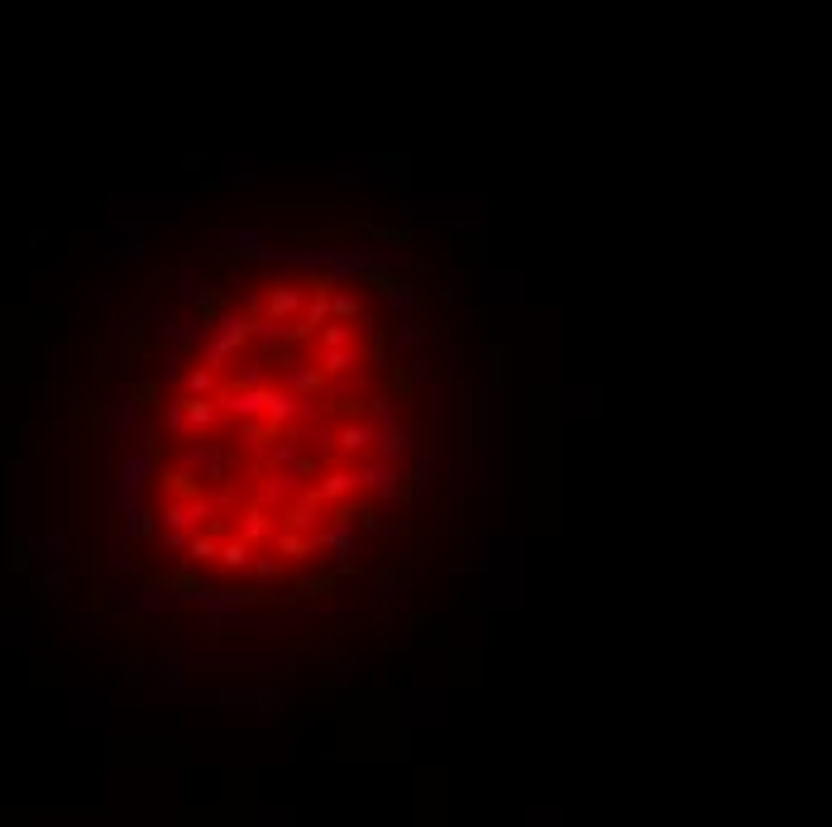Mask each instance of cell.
Masks as SVG:
<instances>
[{
  "instance_id": "6da1fadb",
  "label": "cell",
  "mask_w": 832,
  "mask_h": 827,
  "mask_svg": "<svg viewBox=\"0 0 832 827\" xmlns=\"http://www.w3.org/2000/svg\"><path fill=\"white\" fill-rule=\"evenodd\" d=\"M436 287L369 216H259L201 249L120 407L110 560L182 632L350 598L431 479Z\"/></svg>"
}]
</instances>
